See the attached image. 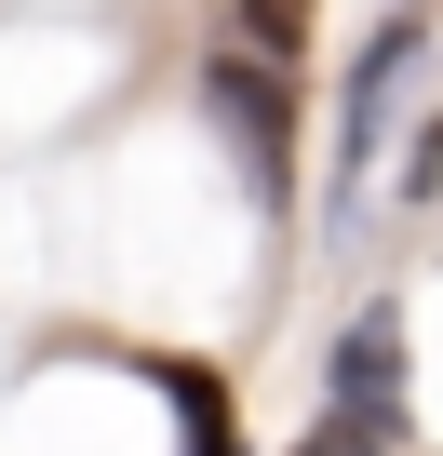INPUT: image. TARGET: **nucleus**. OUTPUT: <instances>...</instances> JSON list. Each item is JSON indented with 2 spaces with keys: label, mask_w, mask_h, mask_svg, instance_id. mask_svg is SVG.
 <instances>
[{
  "label": "nucleus",
  "mask_w": 443,
  "mask_h": 456,
  "mask_svg": "<svg viewBox=\"0 0 443 456\" xmlns=\"http://www.w3.org/2000/svg\"><path fill=\"white\" fill-rule=\"evenodd\" d=\"M201 121L242 148V175H256V201L269 215H296L309 201V121H296V68H269V54H242V41H215L201 54Z\"/></svg>",
  "instance_id": "2"
},
{
  "label": "nucleus",
  "mask_w": 443,
  "mask_h": 456,
  "mask_svg": "<svg viewBox=\"0 0 443 456\" xmlns=\"http://www.w3.org/2000/svg\"><path fill=\"white\" fill-rule=\"evenodd\" d=\"M403 309L390 296H363L349 309V336H336V362H323V429H309V456H403Z\"/></svg>",
  "instance_id": "3"
},
{
  "label": "nucleus",
  "mask_w": 443,
  "mask_h": 456,
  "mask_svg": "<svg viewBox=\"0 0 443 456\" xmlns=\"http://www.w3.org/2000/svg\"><path fill=\"white\" fill-rule=\"evenodd\" d=\"M161 403H175V443L188 456H242V416H229V376H215V362H161Z\"/></svg>",
  "instance_id": "4"
},
{
  "label": "nucleus",
  "mask_w": 443,
  "mask_h": 456,
  "mask_svg": "<svg viewBox=\"0 0 443 456\" xmlns=\"http://www.w3.org/2000/svg\"><path fill=\"white\" fill-rule=\"evenodd\" d=\"M430 68V28L416 14H390L363 54H349V94H336V121H323V228L349 242V215H363V188H376V161H390V121H403V81Z\"/></svg>",
  "instance_id": "1"
},
{
  "label": "nucleus",
  "mask_w": 443,
  "mask_h": 456,
  "mask_svg": "<svg viewBox=\"0 0 443 456\" xmlns=\"http://www.w3.org/2000/svg\"><path fill=\"white\" fill-rule=\"evenodd\" d=\"M215 41H242V54L296 68V54H309V0H229V28H215Z\"/></svg>",
  "instance_id": "5"
}]
</instances>
